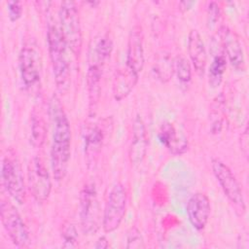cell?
<instances>
[{
	"label": "cell",
	"mask_w": 249,
	"mask_h": 249,
	"mask_svg": "<svg viewBox=\"0 0 249 249\" xmlns=\"http://www.w3.org/2000/svg\"><path fill=\"white\" fill-rule=\"evenodd\" d=\"M218 36L226 57L229 59L231 66L236 70H244L245 56L239 36L226 26L219 29Z\"/></svg>",
	"instance_id": "8fae6325"
},
{
	"label": "cell",
	"mask_w": 249,
	"mask_h": 249,
	"mask_svg": "<svg viewBox=\"0 0 249 249\" xmlns=\"http://www.w3.org/2000/svg\"><path fill=\"white\" fill-rule=\"evenodd\" d=\"M47 41L56 88L61 93H64L68 90L71 83L69 49L55 21L50 20L48 23Z\"/></svg>",
	"instance_id": "7a4b0ae2"
},
{
	"label": "cell",
	"mask_w": 249,
	"mask_h": 249,
	"mask_svg": "<svg viewBox=\"0 0 249 249\" xmlns=\"http://www.w3.org/2000/svg\"><path fill=\"white\" fill-rule=\"evenodd\" d=\"M1 179L10 196L18 204H23L26 199L24 178L17 154L12 149L7 150L2 159Z\"/></svg>",
	"instance_id": "5b68a950"
},
{
	"label": "cell",
	"mask_w": 249,
	"mask_h": 249,
	"mask_svg": "<svg viewBox=\"0 0 249 249\" xmlns=\"http://www.w3.org/2000/svg\"><path fill=\"white\" fill-rule=\"evenodd\" d=\"M240 148L245 157H248V128L246 127L240 135Z\"/></svg>",
	"instance_id": "f1b7e54d"
},
{
	"label": "cell",
	"mask_w": 249,
	"mask_h": 249,
	"mask_svg": "<svg viewBox=\"0 0 249 249\" xmlns=\"http://www.w3.org/2000/svg\"><path fill=\"white\" fill-rule=\"evenodd\" d=\"M223 95L217 96L212 104L210 110V129L213 134H218L223 128L225 119V102Z\"/></svg>",
	"instance_id": "603a6c76"
},
{
	"label": "cell",
	"mask_w": 249,
	"mask_h": 249,
	"mask_svg": "<svg viewBox=\"0 0 249 249\" xmlns=\"http://www.w3.org/2000/svg\"><path fill=\"white\" fill-rule=\"evenodd\" d=\"M145 56H144V45H143V32L139 25H134L129 32L125 66L140 74L144 68Z\"/></svg>",
	"instance_id": "5bb4252c"
},
{
	"label": "cell",
	"mask_w": 249,
	"mask_h": 249,
	"mask_svg": "<svg viewBox=\"0 0 249 249\" xmlns=\"http://www.w3.org/2000/svg\"><path fill=\"white\" fill-rule=\"evenodd\" d=\"M144 240L136 227L129 229L126 234V248H143Z\"/></svg>",
	"instance_id": "484cf974"
},
{
	"label": "cell",
	"mask_w": 249,
	"mask_h": 249,
	"mask_svg": "<svg viewBox=\"0 0 249 249\" xmlns=\"http://www.w3.org/2000/svg\"><path fill=\"white\" fill-rule=\"evenodd\" d=\"M7 11L11 21L18 20L22 14V4L19 1L7 2Z\"/></svg>",
	"instance_id": "83f0119b"
},
{
	"label": "cell",
	"mask_w": 249,
	"mask_h": 249,
	"mask_svg": "<svg viewBox=\"0 0 249 249\" xmlns=\"http://www.w3.org/2000/svg\"><path fill=\"white\" fill-rule=\"evenodd\" d=\"M127 195L121 183H116L107 197L102 215V228L107 233L115 231L122 224L125 215Z\"/></svg>",
	"instance_id": "ba28073f"
},
{
	"label": "cell",
	"mask_w": 249,
	"mask_h": 249,
	"mask_svg": "<svg viewBox=\"0 0 249 249\" xmlns=\"http://www.w3.org/2000/svg\"><path fill=\"white\" fill-rule=\"evenodd\" d=\"M79 216L85 234H92L100 226V207L95 185L87 183L80 193Z\"/></svg>",
	"instance_id": "52a82bcc"
},
{
	"label": "cell",
	"mask_w": 249,
	"mask_h": 249,
	"mask_svg": "<svg viewBox=\"0 0 249 249\" xmlns=\"http://www.w3.org/2000/svg\"><path fill=\"white\" fill-rule=\"evenodd\" d=\"M19 72L25 89L30 93H37L41 86L42 55L34 39L26 40L19 53Z\"/></svg>",
	"instance_id": "3957f363"
},
{
	"label": "cell",
	"mask_w": 249,
	"mask_h": 249,
	"mask_svg": "<svg viewBox=\"0 0 249 249\" xmlns=\"http://www.w3.org/2000/svg\"><path fill=\"white\" fill-rule=\"evenodd\" d=\"M27 182L30 193L38 202H44L51 195L52 181L44 161L33 157L27 166Z\"/></svg>",
	"instance_id": "30bf717a"
},
{
	"label": "cell",
	"mask_w": 249,
	"mask_h": 249,
	"mask_svg": "<svg viewBox=\"0 0 249 249\" xmlns=\"http://www.w3.org/2000/svg\"><path fill=\"white\" fill-rule=\"evenodd\" d=\"M211 167L215 178L220 184L224 194L234 207L238 215L243 216L246 211L243 192L236 177L231 168L219 159H212Z\"/></svg>",
	"instance_id": "8992f818"
},
{
	"label": "cell",
	"mask_w": 249,
	"mask_h": 249,
	"mask_svg": "<svg viewBox=\"0 0 249 249\" xmlns=\"http://www.w3.org/2000/svg\"><path fill=\"white\" fill-rule=\"evenodd\" d=\"M226 68L227 57L220 42L219 51L216 53H214V56L208 69V82L212 88H217L220 86V84L223 81Z\"/></svg>",
	"instance_id": "44dd1931"
},
{
	"label": "cell",
	"mask_w": 249,
	"mask_h": 249,
	"mask_svg": "<svg viewBox=\"0 0 249 249\" xmlns=\"http://www.w3.org/2000/svg\"><path fill=\"white\" fill-rule=\"evenodd\" d=\"M94 247H95V248H100V249H102V248H107V247H108V240L106 239L105 236H101V237H99L98 240L96 241Z\"/></svg>",
	"instance_id": "f546056e"
},
{
	"label": "cell",
	"mask_w": 249,
	"mask_h": 249,
	"mask_svg": "<svg viewBox=\"0 0 249 249\" xmlns=\"http://www.w3.org/2000/svg\"><path fill=\"white\" fill-rule=\"evenodd\" d=\"M1 222L11 241L18 247H27L30 242L29 231L17 208L7 200L0 205Z\"/></svg>",
	"instance_id": "9c48e42d"
},
{
	"label": "cell",
	"mask_w": 249,
	"mask_h": 249,
	"mask_svg": "<svg viewBox=\"0 0 249 249\" xmlns=\"http://www.w3.org/2000/svg\"><path fill=\"white\" fill-rule=\"evenodd\" d=\"M221 17V9L216 2H210L207 7V25L213 28L219 21Z\"/></svg>",
	"instance_id": "4316f807"
},
{
	"label": "cell",
	"mask_w": 249,
	"mask_h": 249,
	"mask_svg": "<svg viewBox=\"0 0 249 249\" xmlns=\"http://www.w3.org/2000/svg\"><path fill=\"white\" fill-rule=\"evenodd\" d=\"M105 132L98 124H91L84 130V148L88 164L96 162L97 157L101 151Z\"/></svg>",
	"instance_id": "e0dca14e"
},
{
	"label": "cell",
	"mask_w": 249,
	"mask_h": 249,
	"mask_svg": "<svg viewBox=\"0 0 249 249\" xmlns=\"http://www.w3.org/2000/svg\"><path fill=\"white\" fill-rule=\"evenodd\" d=\"M58 17L59 28L69 51L75 56H80L83 45V34L79 11L75 2H62L58 11Z\"/></svg>",
	"instance_id": "277c9868"
},
{
	"label": "cell",
	"mask_w": 249,
	"mask_h": 249,
	"mask_svg": "<svg viewBox=\"0 0 249 249\" xmlns=\"http://www.w3.org/2000/svg\"><path fill=\"white\" fill-rule=\"evenodd\" d=\"M175 72V60L167 52L158 53L154 64L153 73L155 77L161 83L168 82Z\"/></svg>",
	"instance_id": "ffe728a7"
},
{
	"label": "cell",
	"mask_w": 249,
	"mask_h": 249,
	"mask_svg": "<svg viewBox=\"0 0 249 249\" xmlns=\"http://www.w3.org/2000/svg\"><path fill=\"white\" fill-rule=\"evenodd\" d=\"M160 142L173 155H182L187 152L189 144L187 137L171 123H163L158 133Z\"/></svg>",
	"instance_id": "9a60e30c"
},
{
	"label": "cell",
	"mask_w": 249,
	"mask_h": 249,
	"mask_svg": "<svg viewBox=\"0 0 249 249\" xmlns=\"http://www.w3.org/2000/svg\"><path fill=\"white\" fill-rule=\"evenodd\" d=\"M104 65L105 64L99 61L97 58L89 54L87 69V86L90 108L94 107L97 104L100 97L101 78Z\"/></svg>",
	"instance_id": "2e32d148"
},
{
	"label": "cell",
	"mask_w": 249,
	"mask_h": 249,
	"mask_svg": "<svg viewBox=\"0 0 249 249\" xmlns=\"http://www.w3.org/2000/svg\"><path fill=\"white\" fill-rule=\"evenodd\" d=\"M188 53L196 72L199 76L205 73L207 54L201 35L196 29H192L188 35Z\"/></svg>",
	"instance_id": "d6986e66"
},
{
	"label": "cell",
	"mask_w": 249,
	"mask_h": 249,
	"mask_svg": "<svg viewBox=\"0 0 249 249\" xmlns=\"http://www.w3.org/2000/svg\"><path fill=\"white\" fill-rule=\"evenodd\" d=\"M148 149V135L145 124L140 115H136L132 123V137L128 150V158L133 165L144 160Z\"/></svg>",
	"instance_id": "7c38bea8"
},
{
	"label": "cell",
	"mask_w": 249,
	"mask_h": 249,
	"mask_svg": "<svg viewBox=\"0 0 249 249\" xmlns=\"http://www.w3.org/2000/svg\"><path fill=\"white\" fill-rule=\"evenodd\" d=\"M178 80L182 84H188L192 78V67L189 60L180 55L175 59V72Z\"/></svg>",
	"instance_id": "cb8c5ba5"
},
{
	"label": "cell",
	"mask_w": 249,
	"mask_h": 249,
	"mask_svg": "<svg viewBox=\"0 0 249 249\" xmlns=\"http://www.w3.org/2000/svg\"><path fill=\"white\" fill-rule=\"evenodd\" d=\"M61 236L63 239V246L64 247H75L78 241V233L76 231L75 226L70 223L66 222L63 224Z\"/></svg>",
	"instance_id": "d4e9b609"
},
{
	"label": "cell",
	"mask_w": 249,
	"mask_h": 249,
	"mask_svg": "<svg viewBox=\"0 0 249 249\" xmlns=\"http://www.w3.org/2000/svg\"><path fill=\"white\" fill-rule=\"evenodd\" d=\"M211 205L208 196L202 193L194 194L187 202V215L191 225L201 231L207 225L210 217Z\"/></svg>",
	"instance_id": "4fadbf2b"
},
{
	"label": "cell",
	"mask_w": 249,
	"mask_h": 249,
	"mask_svg": "<svg viewBox=\"0 0 249 249\" xmlns=\"http://www.w3.org/2000/svg\"><path fill=\"white\" fill-rule=\"evenodd\" d=\"M50 114L53 122V142L51 165L56 181L64 179L71 155V128L67 115L56 96L50 102Z\"/></svg>",
	"instance_id": "6da1fadb"
},
{
	"label": "cell",
	"mask_w": 249,
	"mask_h": 249,
	"mask_svg": "<svg viewBox=\"0 0 249 249\" xmlns=\"http://www.w3.org/2000/svg\"><path fill=\"white\" fill-rule=\"evenodd\" d=\"M139 79V74L124 66L116 71L113 85H112V93L114 98L117 101L124 99L134 89Z\"/></svg>",
	"instance_id": "ac0fdd59"
},
{
	"label": "cell",
	"mask_w": 249,
	"mask_h": 249,
	"mask_svg": "<svg viewBox=\"0 0 249 249\" xmlns=\"http://www.w3.org/2000/svg\"><path fill=\"white\" fill-rule=\"evenodd\" d=\"M30 141L35 148H41L47 136V127L42 116L35 111L31 114Z\"/></svg>",
	"instance_id": "7402d4cb"
}]
</instances>
